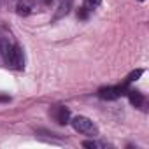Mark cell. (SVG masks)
Here are the masks:
<instances>
[{
  "instance_id": "obj_1",
  "label": "cell",
  "mask_w": 149,
  "mask_h": 149,
  "mask_svg": "<svg viewBox=\"0 0 149 149\" xmlns=\"http://www.w3.org/2000/svg\"><path fill=\"white\" fill-rule=\"evenodd\" d=\"M0 54H2L4 63L9 68L23 70L25 67V54L19 44L13 42L9 37H0Z\"/></svg>"
},
{
  "instance_id": "obj_2",
  "label": "cell",
  "mask_w": 149,
  "mask_h": 149,
  "mask_svg": "<svg viewBox=\"0 0 149 149\" xmlns=\"http://www.w3.org/2000/svg\"><path fill=\"white\" fill-rule=\"evenodd\" d=\"M53 4V0H16V13L19 16H28L33 13H40L46 7H49Z\"/></svg>"
},
{
  "instance_id": "obj_3",
  "label": "cell",
  "mask_w": 149,
  "mask_h": 149,
  "mask_svg": "<svg viewBox=\"0 0 149 149\" xmlns=\"http://www.w3.org/2000/svg\"><path fill=\"white\" fill-rule=\"evenodd\" d=\"M72 126H74L76 132H79L83 135H88V137H97L98 135L97 125L90 118H86V116H76L72 119Z\"/></svg>"
},
{
  "instance_id": "obj_4",
  "label": "cell",
  "mask_w": 149,
  "mask_h": 149,
  "mask_svg": "<svg viewBox=\"0 0 149 149\" xmlns=\"http://www.w3.org/2000/svg\"><path fill=\"white\" fill-rule=\"evenodd\" d=\"M126 83H123V84H118V86H107V88H100L98 90V97L102 98V100H116V98H119L121 95H125L128 90H126Z\"/></svg>"
},
{
  "instance_id": "obj_5",
  "label": "cell",
  "mask_w": 149,
  "mask_h": 149,
  "mask_svg": "<svg viewBox=\"0 0 149 149\" xmlns=\"http://www.w3.org/2000/svg\"><path fill=\"white\" fill-rule=\"evenodd\" d=\"M51 116L54 118V121L58 125H67L68 123V118H70V111L63 105H56L51 109Z\"/></svg>"
},
{
  "instance_id": "obj_6",
  "label": "cell",
  "mask_w": 149,
  "mask_h": 149,
  "mask_svg": "<svg viewBox=\"0 0 149 149\" xmlns=\"http://www.w3.org/2000/svg\"><path fill=\"white\" fill-rule=\"evenodd\" d=\"M72 2H74V0H60L58 11H56V14H54V19H60V18H63L65 14H68V11H70V7H72Z\"/></svg>"
},
{
  "instance_id": "obj_7",
  "label": "cell",
  "mask_w": 149,
  "mask_h": 149,
  "mask_svg": "<svg viewBox=\"0 0 149 149\" xmlns=\"http://www.w3.org/2000/svg\"><path fill=\"white\" fill-rule=\"evenodd\" d=\"M126 95H128L130 102H132L135 107H142V105H144V95H142L140 91H137V90H128Z\"/></svg>"
},
{
  "instance_id": "obj_8",
  "label": "cell",
  "mask_w": 149,
  "mask_h": 149,
  "mask_svg": "<svg viewBox=\"0 0 149 149\" xmlns=\"http://www.w3.org/2000/svg\"><path fill=\"white\" fill-rule=\"evenodd\" d=\"M100 4H102V0H83V7H86L88 11L97 9Z\"/></svg>"
},
{
  "instance_id": "obj_9",
  "label": "cell",
  "mask_w": 149,
  "mask_h": 149,
  "mask_svg": "<svg viewBox=\"0 0 149 149\" xmlns=\"http://www.w3.org/2000/svg\"><path fill=\"white\" fill-rule=\"evenodd\" d=\"M83 146H84V147H91V149H97V147H107V144H104V142H97V140H84Z\"/></svg>"
},
{
  "instance_id": "obj_10",
  "label": "cell",
  "mask_w": 149,
  "mask_h": 149,
  "mask_svg": "<svg viewBox=\"0 0 149 149\" xmlns=\"http://www.w3.org/2000/svg\"><path fill=\"white\" fill-rule=\"evenodd\" d=\"M142 74H144V70H142V68H139V70H135V72H132V74H130V76L126 77V81H125V83H126V84H130L132 81H135L137 77H140V76H142Z\"/></svg>"
},
{
  "instance_id": "obj_11",
  "label": "cell",
  "mask_w": 149,
  "mask_h": 149,
  "mask_svg": "<svg viewBox=\"0 0 149 149\" xmlns=\"http://www.w3.org/2000/svg\"><path fill=\"white\" fill-rule=\"evenodd\" d=\"M88 13H90V11H88L86 7H81V9L77 11V16H79L81 19H86V18H88Z\"/></svg>"
},
{
  "instance_id": "obj_12",
  "label": "cell",
  "mask_w": 149,
  "mask_h": 149,
  "mask_svg": "<svg viewBox=\"0 0 149 149\" xmlns=\"http://www.w3.org/2000/svg\"><path fill=\"white\" fill-rule=\"evenodd\" d=\"M0 102H9V97H0Z\"/></svg>"
},
{
  "instance_id": "obj_13",
  "label": "cell",
  "mask_w": 149,
  "mask_h": 149,
  "mask_svg": "<svg viewBox=\"0 0 149 149\" xmlns=\"http://www.w3.org/2000/svg\"><path fill=\"white\" fill-rule=\"evenodd\" d=\"M140 2H144V0H140Z\"/></svg>"
}]
</instances>
